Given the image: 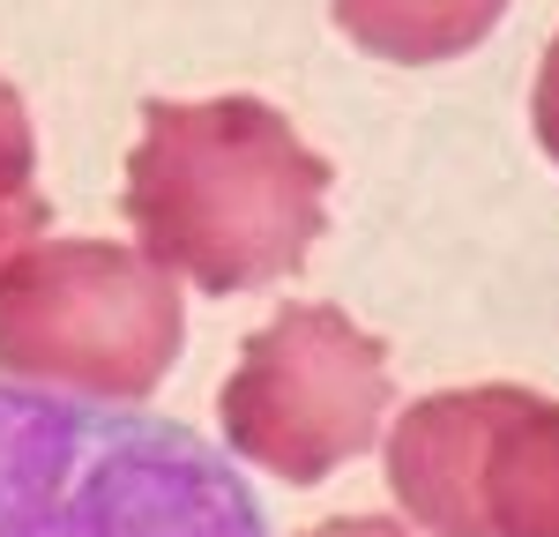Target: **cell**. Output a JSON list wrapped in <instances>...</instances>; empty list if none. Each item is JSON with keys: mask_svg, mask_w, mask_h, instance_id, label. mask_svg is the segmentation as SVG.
I'll use <instances>...</instances> for the list:
<instances>
[{"mask_svg": "<svg viewBox=\"0 0 559 537\" xmlns=\"http://www.w3.org/2000/svg\"><path fill=\"white\" fill-rule=\"evenodd\" d=\"M508 0H336V31L381 60H455L471 52L492 23H500Z\"/></svg>", "mask_w": 559, "mask_h": 537, "instance_id": "cell-5", "label": "cell"}, {"mask_svg": "<svg viewBox=\"0 0 559 537\" xmlns=\"http://www.w3.org/2000/svg\"><path fill=\"white\" fill-rule=\"evenodd\" d=\"M173 268L112 239H38L0 262V373L83 389V396H150L179 358Z\"/></svg>", "mask_w": 559, "mask_h": 537, "instance_id": "cell-2", "label": "cell"}, {"mask_svg": "<svg viewBox=\"0 0 559 537\" xmlns=\"http://www.w3.org/2000/svg\"><path fill=\"white\" fill-rule=\"evenodd\" d=\"M388 486L426 537H559V403L440 389L388 433Z\"/></svg>", "mask_w": 559, "mask_h": 537, "instance_id": "cell-3", "label": "cell"}, {"mask_svg": "<svg viewBox=\"0 0 559 537\" xmlns=\"http://www.w3.org/2000/svg\"><path fill=\"white\" fill-rule=\"evenodd\" d=\"M388 344L366 336L336 307H284L261 321L239 351V373L224 381V441L269 478L321 486L336 463L366 455L388 418Z\"/></svg>", "mask_w": 559, "mask_h": 537, "instance_id": "cell-4", "label": "cell"}, {"mask_svg": "<svg viewBox=\"0 0 559 537\" xmlns=\"http://www.w3.org/2000/svg\"><path fill=\"white\" fill-rule=\"evenodd\" d=\"M306 537H411L403 523H388V515H336V523H321V530Z\"/></svg>", "mask_w": 559, "mask_h": 537, "instance_id": "cell-8", "label": "cell"}, {"mask_svg": "<svg viewBox=\"0 0 559 537\" xmlns=\"http://www.w3.org/2000/svg\"><path fill=\"white\" fill-rule=\"evenodd\" d=\"M530 120H537V142L552 150V165H559V38L545 45V68H537V97H530Z\"/></svg>", "mask_w": 559, "mask_h": 537, "instance_id": "cell-7", "label": "cell"}, {"mask_svg": "<svg viewBox=\"0 0 559 537\" xmlns=\"http://www.w3.org/2000/svg\"><path fill=\"white\" fill-rule=\"evenodd\" d=\"M329 157L261 97L150 105L128 157V217L157 268L202 291H254L313 254L329 224Z\"/></svg>", "mask_w": 559, "mask_h": 537, "instance_id": "cell-1", "label": "cell"}, {"mask_svg": "<svg viewBox=\"0 0 559 537\" xmlns=\"http://www.w3.org/2000/svg\"><path fill=\"white\" fill-rule=\"evenodd\" d=\"M45 231V194H38V142L15 83H0V262L23 254V239Z\"/></svg>", "mask_w": 559, "mask_h": 537, "instance_id": "cell-6", "label": "cell"}]
</instances>
